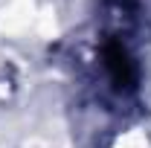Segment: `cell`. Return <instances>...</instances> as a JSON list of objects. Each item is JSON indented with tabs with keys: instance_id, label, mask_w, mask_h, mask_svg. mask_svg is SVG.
I'll list each match as a JSON object with an SVG mask.
<instances>
[{
	"instance_id": "cell-1",
	"label": "cell",
	"mask_w": 151,
	"mask_h": 148,
	"mask_svg": "<svg viewBox=\"0 0 151 148\" xmlns=\"http://www.w3.org/2000/svg\"><path fill=\"white\" fill-rule=\"evenodd\" d=\"M102 64H105V73L111 78V84L119 93H131L137 87V61H134L131 50L125 47L122 38H113L102 47Z\"/></svg>"
}]
</instances>
